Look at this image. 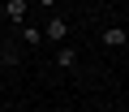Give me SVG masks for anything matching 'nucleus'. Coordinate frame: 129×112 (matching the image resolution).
<instances>
[{"label":"nucleus","instance_id":"obj_1","mask_svg":"<svg viewBox=\"0 0 129 112\" xmlns=\"http://www.w3.org/2000/svg\"><path fill=\"white\" fill-rule=\"evenodd\" d=\"M43 39H52V43H64V39H69V22H64V17H52V22L43 26Z\"/></svg>","mask_w":129,"mask_h":112},{"label":"nucleus","instance_id":"obj_2","mask_svg":"<svg viewBox=\"0 0 129 112\" xmlns=\"http://www.w3.org/2000/svg\"><path fill=\"white\" fill-rule=\"evenodd\" d=\"M103 43H108V47H125V43H129L125 26H108V30H103Z\"/></svg>","mask_w":129,"mask_h":112},{"label":"nucleus","instance_id":"obj_3","mask_svg":"<svg viewBox=\"0 0 129 112\" xmlns=\"http://www.w3.org/2000/svg\"><path fill=\"white\" fill-rule=\"evenodd\" d=\"M56 65H60V69H73V65H78V52H73L69 43H60V52H56Z\"/></svg>","mask_w":129,"mask_h":112},{"label":"nucleus","instance_id":"obj_4","mask_svg":"<svg viewBox=\"0 0 129 112\" xmlns=\"http://www.w3.org/2000/svg\"><path fill=\"white\" fill-rule=\"evenodd\" d=\"M26 9H30V0H9V5H5V17L22 22V17H26Z\"/></svg>","mask_w":129,"mask_h":112},{"label":"nucleus","instance_id":"obj_5","mask_svg":"<svg viewBox=\"0 0 129 112\" xmlns=\"http://www.w3.org/2000/svg\"><path fill=\"white\" fill-rule=\"evenodd\" d=\"M22 39H26V43H30V47H35V43H39V39H43V30H39V26H22Z\"/></svg>","mask_w":129,"mask_h":112},{"label":"nucleus","instance_id":"obj_6","mask_svg":"<svg viewBox=\"0 0 129 112\" xmlns=\"http://www.w3.org/2000/svg\"><path fill=\"white\" fill-rule=\"evenodd\" d=\"M0 65H17V52H13L9 43H5V52H0Z\"/></svg>","mask_w":129,"mask_h":112},{"label":"nucleus","instance_id":"obj_7","mask_svg":"<svg viewBox=\"0 0 129 112\" xmlns=\"http://www.w3.org/2000/svg\"><path fill=\"white\" fill-rule=\"evenodd\" d=\"M39 5H43V9H52V5H56V0H39Z\"/></svg>","mask_w":129,"mask_h":112},{"label":"nucleus","instance_id":"obj_8","mask_svg":"<svg viewBox=\"0 0 129 112\" xmlns=\"http://www.w3.org/2000/svg\"><path fill=\"white\" fill-rule=\"evenodd\" d=\"M0 52H5V39H0Z\"/></svg>","mask_w":129,"mask_h":112}]
</instances>
